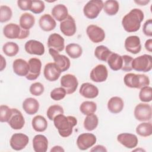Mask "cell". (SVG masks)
<instances>
[{"instance_id":"obj_1","label":"cell","mask_w":152,"mask_h":152,"mask_svg":"<svg viewBox=\"0 0 152 152\" xmlns=\"http://www.w3.org/2000/svg\"><path fill=\"white\" fill-rule=\"evenodd\" d=\"M144 17V12L140 9L134 8L122 18V25L124 30L129 33L137 31Z\"/></svg>"},{"instance_id":"obj_2","label":"cell","mask_w":152,"mask_h":152,"mask_svg":"<svg viewBox=\"0 0 152 152\" xmlns=\"http://www.w3.org/2000/svg\"><path fill=\"white\" fill-rule=\"evenodd\" d=\"M53 121L59 135L64 138L72 134L73 128L77 124L76 118L72 116H66L64 114L57 115Z\"/></svg>"},{"instance_id":"obj_3","label":"cell","mask_w":152,"mask_h":152,"mask_svg":"<svg viewBox=\"0 0 152 152\" xmlns=\"http://www.w3.org/2000/svg\"><path fill=\"white\" fill-rule=\"evenodd\" d=\"M125 84L130 88H141L150 84L149 78L144 74H135L134 73L126 74L124 78Z\"/></svg>"},{"instance_id":"obj_4","label":"cell","mask_w":152,"mask_h":152,"mask_svg":"<svg viewBox=\"0 0 152 152\" xmlns=\"http://www.w3.org/2000/svg\"><path fill=\"white\" fill-rule=\"evenodd\" d=\"M3 33L7 39H24L29 36L30 31L23 29L17 24L11 23L7 24L4 27Z\"/></svg>"},{"instance_id":"obj_5","label":"cell","mask_w":152,"mask_h":152,"mask_svg":"<svg viewBox=\"0 0 152 152\" xmlns=\"http://www.w3.org/2000/svg\"><path fill=\"white\" fill-rule=\"evenodd\" d=\"M132 68L137 71L148 72L152 68V58L150 55L144 54L133 59Z\"/></svg>"},{"instance_id":"obj_6","label":"cell","mask_w":152,"mask_h":152,"mask_svg":"<svg viewBox=\"0 0 152 152\" xmlns=\"http://www.w3.org/2000/svg\"><path fill=\"white\" fill-rule=\"evenodd\" d=\"M103 8V2L101 0H92L88 1L83 8L84 15L89 19L97 17Z\"/></svg>"},{"instance_id":"obj_7","label":"cell","mask_w":152,"mask_h":152,"mask_svg":"<svg viewBox=\"0 0 152 152\" xmlns=\"http://www.w3.org/2000/svg\"><path fill=\"white\" fill-rule=\"evenodd\" d=\"M134 114L135 119L139 121H148L151 119V107L147 103H140L135 106Z\"/></svg>"},{"instance_id":"obj_8","label":"cell","mask_w":152,"mask_h":152,"mask_svg":"<svg viewBox=\"0 0 152 152\" xmlns=\"http://www.w3.org/2000/svg\"><path fill=\"white\" fill-rule=\"evenodd\" d=\"M60 83L61 87L65 89L68 94L74 93L77 90L78 85V81L77 77L70 74H67L62 76Z\"/></svg>"},{"instance_id":"obj_9","label":"cell","mask_w":152,"mask_h":152,"mask_svg":"<svg viewBox=\"0 0 152 152\" xmlns=\"http://www.w3.org/2000/svg\"><path fill=\"white\" fill-rule=\"evenodd\" d=\"M96 137L91 133H83L77 139V145L81 150H86L91 147L96 142Z\"/></svg>"},{"instance_id":"obj_10","label":"cell","mask_w":152,"mask_h":152,"mask_svg":"<svg viewBox=\"0 0 152 152\" xmlns=\"http://www.w3.org/2000/svg\"><path fill=\"white\" fill-rule=\"evenodd\" d=\"M29 138L27 135L23 133H15L11 136L10 144L13 150L20 151L26 147Z\"/></svg>"},{"instance_id":"obj_11","label":"cell","mask_w":152,"mask_h":152,"mask_svg":"<svg viewBox=\"0 0 152 152\" xmlns=\"http://www.w3.org/2000/svg\"><path fill=\"white\" fill-rule=\"evenodd\" d=\"M86 33L90 40L95 43L102 42L105 38L104 31L96 25H89L87 27Z\"/></svg>"},{"instance_id":"obj_12","label":"cell","mask_w":152,"mask_h":152,"mask_svg":"<svg viewBox=\"0 0 152 152\" xmlns=\"http://www.w3.org/2000/svg\"><path fill=\"white\" fill-rule=\"evenodd\" d=\"M49 53L62 72L69 69L71 63L68 57L64 55H60L58 52L52 49H49Z\"/></svg>"},{"instance_id":"obj_13","label":"cell","mask_w":152,"mask_h":152,"mask_svg":"<svg viewBox=\"0 0 152 152\" xmlns=\"http://www.w3.org/2000/svg\"><path fill=\"white\" fill-rule=\"evenodd\" d=\"M29 71L26 78L28 80H35L40 74L42 68L41 61L36 58H30L28 62Z\"/></svg>"},{"instance_id":"obj_14","label":"cell","mask_w":152,"mask_h":152,"mask_svg":"<svg viewBox=\"0 0 152 152\" xmlns=\"http://www.w3.org/2000/svg\"><path fill=\"white\" fill-rule=\"evenodd\" d=\"M108 76V71L105 65L99 64L91 70L90 77L96 83H102L106 80Z\"/></svg>"},{"instance_id":"obj_15","label":"cell","mask_w":152,"mask_h":152,"mask_svg":"<svg viewBox=\"0 0 152 152\" xmlns=\"http://www.w3.org/2000/svg\"><path fill=\"white\" fill-rule=\"evenodd\" d=\"M61 73L62 71L55 62L48 63L45 66L43 75L48 81H55L57 80L59 78Z\"/></svg>"},{"instance_id":"obj_16","label":"cell","mask_w":152,"mask_h":152,"mask_svg":"<svg viewBox=\"0 0 152 152\" xmlns=\"http://www.w3.org/2000/svg\"><path fill=\"white\" fill-rule=\"evenodd\" d=\"M60 30L66 36H72L77 31V27L74 18L68 15V17L60 23Z\"/></svg>"},{"instance_id":"obj_17","label":"cell","mask_w":152,"mask_h":152,"mask_svg":"<svg viewBox=\"0 0 152 152\" xmlns=\"http://www.w3.org/2000/svg\"><path fill=\"white\" fill-rule=\"evenodd\" d=\"M12 113L8 122L11 128L18 130L23 128L25 124V120L21 112L17 109L12 108Z\"/></svg>"},{"instance_id":"obj_18","label":"cell","mask_w":152,"mask_h":152,"mask_svg":"<svg viewBox=\"0 0 152 152\" xmlns=\"http://www.w3.org/2000/svg\"><path fill=\"white\" fill-rule=\"evenodd\" d=\"M124 46L126 51L133 54H137L141 50L140 39L137 36H130L126 37Z\"/></svg>"},{"instance_id":"obj_19","label":"cell","mask_w":152,"mask_h":152,"mask_svg":"<svg viewBox=\"0 0 152 152\" xmlns=\"http://www.w3.org/2000/svg\"><path fill=\"white\" fill-rule=\"evenodd\" d=\"M48 46L49 49H52L57 52H61L65 48L64 39L59 34L54 33L48 37Z\"/></svg>"},{"instance_id":"obj_20","label":"cell","mask_w":152,"mask_h":152,"mask_svg":"<svg viewBox=\"0 0 152 152\" xmlns=\"http://www.w3.org/2000/svg\"><path fill=\"white\" fill-rule=\"evenodd\" d=\"M26 51L31 55H42L44 54L45 49L43 44L36 40H28L24 45Z\"/></svg>"},{"instance_id":"obj_21","label":"cell","mask_w":152,"mask_h":152,"mask_svg":"<svg viewBox=\"0 0 152 152\" xmlns=\"http://www.w3.org/2000/svg\"><path fill=\"white\" fill-rule=\"evenodd\" d=\"M118 141L128 148H135L138 142L137 137L133 134L122 133L117 137Z\"/></svg>"},{"instance_id":"obj_22","label":"cell","mask_w":152,"mask_h":152,"mask_svg":"<svg viewBox=\"0 0 152 152\" xmlns=\"http://www.w3.org/2000/svg\"><path fill=\"white\" fill-rule=\"evenodd\" d=\"M79 93L85 98L94 99L98 96L99 89L93 84L90 83H84L81 84Z\"/></svg>"},{"instance_id":"obj_23","label":"cell","mask_w":152,"mask_h":152,"mask_svg":"<svg viewBox=\"0 0 152 152\" xmlns=\"http://www.w3.org/2000/svg\"><path fill=\"white\" fill-rule=\"evenodd\" d=\"M12 68L17 75L26 77L29 71L28 63L23 59H17L12 63Z\"/></svg>"},{"instance_id":"obj_24","label":"cell","mask_w":152,"mask_h":152,"mask_svg":"<svg viewBox=\"0 0 152 152\" xmlns=\"http://www.w3.org/2000/svg\"><path fill=\"white\" fill-rule=\"evenodd\" d=\"M33 147L36 152H46L48 147V138L42 134L35 135L33 139Z\"/></svg>"},{"instance_id":"obj_25","label":"cell","mask_w":152,"mask_h":152,"mask_svg":"<svg viewBox=\"0 0 152 152\" xmlns=\"http://www.w3.org/2000/svg\"><path fill=\"white\" fill-rule=\"evenodd\" d=\"M39 24L41 29L45 31H52L56 26L55 19L48 14H45L40 17Z\"/></svg>"},{"instance_id":"obj_26","label":"cell","mask_w":152,"mask_h":152,"mask_svg":"<svg viewBox=\"0 0 152 152\" xmlns=\"http://www.w3.org/2000/svg\"><path fill=\"white\" fill-rule=\"evenodd\" d=\"M124 106V103L122 98L118 96L111 97L107 102L108 110L112 113H120Z\"/></svg>"},{"instance_id":"obj_27","label":"cell","mask_w":152,"mask_h":152,"mask_svg":"<svg viewBox=\"0 0 152 152\" xmlns=\"http://www.w3.org/2000/svg\"><path fill=\"white\" fill-rule=\"evenodd\" d=\"M23 109L30 115L36 113L39 109V103L38 101L33 97L26 99L23 103Z\"/></svg>"},{"instance_id":"obj_28","label":"cell","mask_w":152,"mask_h":152,"mask_svg":"<svg viewBox=\"0 0 152 152\" xmlns=\"http://www.w3.org/2000/svg\"><path fill=\"white\" fill-rule=\"evenodd\" d=\"M51 13L55 20L61 22L66 19L69 15L68 9L64 4H58L54 6Z\"/></svg>"},{"instance_id":"obj_29","label":"cell","mask_w":152,"mask_h":152,"mask_svg":"<svg viewBox=\"0 0 152 152\" xmlns=\"http://www.w3.org/2000/svg\"><path fill=\"white\" fill-rule=\"evenodd\" d=\"M109 67L113 71H118L121 69L122 66V57L120 55L112 52L108 57L107 61Z\"/></svg>"},{"instance_id":"obj_30","label":"cell","mask_w":152,"mask_h":152,"mask_svg":"<svg viewBox=\"0 0 152 152\" xmlns=\"http://www.w3.org/2000/svg\"><path fill=\"white\" fill-rule=\"evenodd\" d=\"M32 127L37 132H43L48 127V122L46 119L41 115L35 116L31 121Z\"/></svg>"},{"instance_id":"obj_31","label":"cell","mask_w":152,"mask_h":152,"mask_svg":"<svg viewBox=\"0 0 152 152\" xmlns=\"http://www.w3.org/2000/svg\"><path fill=\"white\" fill-rule=\"evenodd\" d=\"M35 23V18L33 15L25 12L20 18V26L23 29L29 30Z\"/></svg>"},{"instance_id":"obj_32","label":"cell","mask_w":152,"mask_h":152,"mask_svg":"<svg viewBox=\"0 0 152 152\" xmlns=\"http://www.w3.org/2000/svg\"><path fill=\"white\" fill-rule=\"evenodd\" d=\"M65 52L72 59L80 58L83 53L81 46L77 43H70L65 47Z\"/></svg>"},{"instance_id":"obj_33","label":"cell","mask_w":152,"mask_h":152,"mask_svg":"<svg viewBox=\"0 0 152 152\" xmlns=\"http://www.w3.org/2000/svg\"><path fill=\"white\" fill-rule=\"evenodd\" d=\"M103 10L108 15H114L119 9V4L117 1L108 0L103 3Z\"/></svg>"},{"instance_id":"obj_34","label":"cell","mask_w":152,"mask_h":152,"mask_svg":"<svg viewBox=\"0 0 152 152\" xmlns=\"http://www.w3.org/2000/svg\"><path fill=\"white\" fill-rule=\"evenodd\" d=\"M98 124V117L96 115L91 113L88 115H87V116L84 119L83 124L84 127L86 130L88 131H91L97 128Z\"/></svg>"},{"instance_id":"obj_35","label":"cell","mask_w":152,"mask_h":152,"mask_svg":"<svg viewBox=\"0 0 152 152\" xmlns=\"http://www.w3.org/2000/svg\"><path fill=\"white\" fill-rule=\"evenodd\" d=\"M112 52L110 51L107 47L104 45H100L96 48L94 50V55L99 60L106 62L108 57Z\"/></svg>"},{"instance_id":"obj_36","label":"cell","mask_w":152,"mask_h":152,"mask_svg":"<svg viewBox=\"0 0 152 152\" xmlns=\"http://www.w3.org/2000/svg\"><path fill=\"white\" fill-rule=\"evenodd\" d=\"M136 132L141 137H149L152 134V124L151 122H142L136 128Z\"/></svg>"},{"instance_id":"obj_37","label":"cell","mask_w":152,"mask_h":152,"mask_svg":"<svg viewBox=\"0 0 152 152\" xmlns=\"http://www.w3.org/2000/svg\"><path fill=\"white\" fill-rule=\"evenodd\" d=\"M2 50L7 56L12 57L18 53L19 47L17 43L13 42H8L3 45Z\"/></svg>"},{"instance_id":"obj_38","label":"cell","mask_w":152,"mask_h":152,"mask_svg":"<svg viewBox=\"0 0 152 152\" xmlns=\"http://www.w3.org/2000/svg\"><path fill=\"white\" fill-rule=\"evenodd\" d=\"M80 110L83 114L88 115L94 113L96 111L97 104L95 102L92 101H85L81 104Z\"/></svg>"},{"instance_id":"obj_39","label":"cell","mask_w":152,"mask_h":152,"mask_svg":"<svg viewBox=\"0 0 152 152\" xmlns=\"http://www.w3.org/2000/svg\"><path fill=\"white\" fill-rule=\"evenodd\" d=\"M64 111L62 106L58 104H53L49 107L47 110L46 115L49 120L53 121L57 115L64 114Z\"/></svg>"},{"instance_id":"obj_40","label":"cell","mask_w":152,"mask_h":152,"mask_svg":"<svg viewBox=\"0 0 152 152\" xmlns=\"http://www.w3.org/2000/svg\"><path fill=\"white\" fill-rule=\"evenodd\" d=\"M139 99L142 102H150L152 99V88L150 86H145L141 88Z\"/></svg>"},{"instance_id":"obj_41","label":"cell","mask_w":152,"mask_h":152,"mask_svg":"<svg viewBox=\"0 0 152 152\" xmlns=\"http://www.w3.org/2000/svg\"><path fill=\"white\" fill-rule=\"evenodd\" d=\"M12 15V12L8 6L1 5L0 7V21L5 23L9 21Z\"/></svg>"},{"instance_id":"obj_42","label":"cell","mask_w":152,"mask_h":152,"mask_svg":"<svg viewBox=\"0 0 152 152\" xmlns=\"http://www.w3.org/2000/svg\"><path fill=\"white\" fill-rule=\"evenodd\" d=\"M12 113V108L7 105L0 106V121L1 122H8Z\"/></svg>"},{"instance_id":"obj_43","label":"cell","mask_w":152,"mask_h":152,"mask_svg":"<svg viewBox=\"0 0 152 152\" xmlns=\"http://www.w3.org/2000/svg\"><path fill=\"white\" fill-rule=\"evenodd\" d=\"M66 94V91L62 87H57L52 90L50 93L51 99L54 100L59 101L63 99Z\"/></svg>"},{"instance_id":"obj_44","label":"cell","mask_w":152,"mask_h":152,"mask_svg":"<svg viewBox=\"0 0 152 152\" xmlns=\"http://www.w3.org/2000/svg\"><path fill=\"white\" fill-rule=\"evenodd\" d=\"M29 90L32 95L35 96H39L44 92L45 88L42 83L39 82H36L31 84Z\"/></svg>"},{"instance_id":"obj_45","label":"cell","mask_w":152,"mask_h":152,"mask_svg":"<svg viewBox=\"0 0 152 152\" xmlns=\"http://www.w3.org/2000/svg\"><path fill=\"white\" fill-rule=\"evenodd\" d=\"M45 8V5L43 1L40 0L32 1V4L30 11L34 14H40Z\"/></svg>"},{"instance_id":"obj_46","label":"cell","mask_w":152,"mask_h":152,"mask_svg":"<svg viewBox=\"0 0 152 152\" xmlns=\"http://www.w3.org/2000/svg\"><path fill=\"white\" fill-rule=\"evenodd\" d=\"M122 66L121 69L124 71H131L132 70V62L133 61V58L129 55H124L122 56Z\"/></svg>"},{"instance_id":"obj_47","label":"cell","mask_w":152,"mask_h":152,"mask_svg":"<svg viewBox=\"0 0 152 152\" xmlns=\"http://www.w3.org/2000/svg\"><path fill=\"white\" fill-rule=\"evenodd\" d=\"M142 31L144 34L149 37L152 36V20L151 19H148L147 20L142 27Z\"/></svg>"},{"instance_id":"obj_48","label":"cell","mask_w":152,"mask_h":152,"mask_svg":"<svg viewBox=\"0 0 152 152\" xmlns=\"http://www.w3.org/2000/svg\"><path fill=\"white\" fill-rule=\"evenodd\" d=\"M32 1L31 0H18L17 5L19 8L23 11L30 10L31 7Z\"/></svg>"},{"instance_id":"obj_49","label":"cell","mask_w":152,"mask_h":152,"mask_svg":"<svg viewBox=\"0 0 152 152\" xmlns=\"http://www.w3.org/2000/svg\"><path fill=\"white\" fill-rule=\"evenodd\" d=\"M91 151H107V149L104 147L103 145H97L93 147L91 150Z\"/></svg>"},{"instance_id":"obj_50","label":"cell","mask_w":152,"mask_h":152,"mask_svg":"<svg viewBox=\"0 0 152 152\" xmlns=\"http://www.w3.org/2000/svg\"><path fill=\"white\" fill-rule=\"evenodd\" d=\"M145 48L148 52H151L152 51V39H149L145 41Z\"/></svg>"},{"instance_id":"obj_51","label":"cell","mask_w":152,"mask_h":152,"mask_svg":"<svg viewBox=\"0 0 152 152\" xmlns=\"http://www.w3.org/2000/svg\"><path fill=\"white\" fill-rule=\"evenodd\" d=\"M65 150L61 146L59 145H55L54 146L53 148H51L50 150V152H63Z\"/></svg>"},{"instance_id":"obj_52","label":"cell","mask_w":152,"mask_h":152,"mask_svg":"<svg viewBox=\"0 0 152 152\" xmlns=\"http://www.w3.org/2000/svg\"><path fill=\"white\" fill-rule=\"evenodd\" d=\"M1 66H0V71H2L6 66V60L4 58L2 55H1Z\"/></svg>"},{"instance_id":"obj_53","label":"cell","mask_w":152,"mask_h":152,"mask_svg":"<svg viewBox=\"0 0 152 152\" xmlns=\"http://www.w3.org/2000/svg\"><path fill=\"white\" fill-rule=\"evenodd\" d=\"M134 2L135 3L139 4L140 5H145L147 4L150 2V1L149 0H148V1H146V0H145V1H135Z\"/></svg>"},{"instance_id":"obj_54","label":"cell","mask_w":152,"mask_h":152,"mask_svg":"<svg viewBox=\"0 0 152 152\" xmlns=\"http://www.w3.org/2000/svg\"><path fill=\"white\" fill-rule=\"evenodd\" d=\"M139 150H141V151H145V150H144L143 149H135V150H134L133 151H139Z\"/></svg>"}]
</instances>
